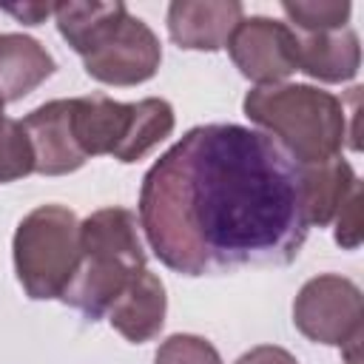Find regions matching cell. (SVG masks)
I'll use <instances>...</instances> for the list:
<instances>
[{
    "label": "cell",
    "instance_id": "16",
    "mask_svg": "<svg viewBox=\"0 0 364 364\" xmlns=\"http://www.w3.org/2000/svg\"><path fill=\"white\" fill-rule=\"evenodd\" d=\"M282 11L287 20L299 28V34H316V31H336L344 28L350 17V3L347 0H318V3H282ZM293 28V31H296Z\"/></svg>",
    "mask_w": 364,
    "mask_h": 364
},
{
    "label": "cell",
    "instance_id": "11",
    "mask_svg": "<svg viewBox=\"0 0 364 364\" xmlns=\"http://www.w3.org/2000/svg\"><path fill=\"white\" fill-rule=\"evenodd\" d=\"M165 307H168L165 284L151 270H142L131 279V284L111 304L108 321L122 338L142 344L159 336L165 324Z\"/></svg>",
    "mask_w": 364,
    "mask_h": 364
},
{
    "label": "cell",
    "instance_id": "3",
    "mask_svg": "<svg viewBox=\"0 0 364 364\" xmlns=\"http://www.w3.org/2000/svg\"><path fill=\"white\" fill-rule=\"evenodd\" d=\"M245 114L270 131V136L299 162L318 165L338 156L347 136V111L330 91L276 82L259 85L245 97Z\"/></svg>",
    "mask_w": 364,
    "mask_h": 364
},
{
    "label": "cell",
    "instance_id": "10",
    "mask_svg": "<svg viewBox=\"0 0 364 364\" xmlns=\"http://www.w3.org/2000/svg\"><path fill=\"white\" fill-rule=\"evenodd\" d=\"M236 0H176L168 6V34L179 48L219 51L242 23Z\"/></svg>",
    "mask_w": 364,
    "mask_h": 364
},
{
    "label": "cell",
    "instance_id": "1",
    "mask_svg": "<svg viewBox=\"0 0 364 364\" xmlns=\"http://www.w3.org/2000/svg\"><path fill=\"white\" fill-rule=\"evenodd\" d=\"M139 228L185 276L290 264L310 230L301 165L270 134L196 125L145 173Z\"/></svg>",
    "mask_w": 364,
    "mask_h": 364
},
{
    "label": "cell",
    "instance_id": "8",
    "mask_svg": "<svg viewBox=\"0 0 364 364\" xmlns=\"http://www.w3.org/2000/svg\"><path fill=\"white\" fill-rule=\"evenodd\" d=\"M228 51L236 68L262 85H276L299 68L296 31L270 17H242L228 40Z\"/></svg>",
    "mask_w": 364,
    "mask_h": 364
},
{
    "label": "cell",
    "instance_id": "5",
    "mask_svg": "<svg viewBox=\"0 0 364 364\" xmlns=\"http://www.w3.org/2000/svg\"><path fill=\"white\" fill-rule=\"evenodd\" d=\"M71 128L85 159L108 154L119 162H136L171 136L173 108L159 97L117 102L105 94H88L71 100Z\"/></svg>",
    "mask_w": 364,
    "mask_h": 364
},
{
    "label": "cell",
    "instance_id": "19",
    "mask_svg": "<svg viewBox=\"0 0 364 364\" xmlns=\"http://www.w3.org/2000/svg\"><path fill=\"white\" fill-rule=\"evenodd\" d=\"M233 364H299L284 347H276V344H262V347H253L247 350L245 355H239Z\"/></svg>",
    "mask_w": 364,
    "mask_h": 364
},
{
    "label": "cell",
    "instance_id": "9",
    "mask_svg": "<svg viewBox=\"0 0 364 364\" xmlns=\"http://www.w3.org/2000/svg\"><path fill=\"white\" fill-rule=\"evenodd\" d=\"M20 125L31 145L37 173L63 176L85 165V154L80 151L71 128V100H51L40 105L20 119Z\"/></svg>",
    "mask_w": 364,
    "mask_h": 364
},
{
    "label": "cell",
    "instance_id": "14",
    "mask_svg": "<svg viewBox=\"0 0 364 364\" xmlns=\"http://www.w3.org/2000/svg\"><path fill=\"white\" fill-rule=\"evenodd\" d=\"M301 182H304V210L310 228L318 225L324 228L327 222L336 219L347 196L353 193L355 185H361L350 168L347 159L333 156L318 165H301Z\"/></svg>",
    "mask_w": 364,
    "mask_h": 364
},
{
    "label": "cell",
    "instance_id": "7",
    "mask_svg": "<svg viewBox=\"0 0 364 364\" xmlns=\"http://www.w3.org/2000/svg\"><path fill=\"white\" fill-rule=\"evenodd\" d=\"M293 324L310 341L341 347L347 364H361L364 299L355 282L336 273L304 282L293 301Z\"/></svg>",
    "mask_w": 364,
    "mask_h": 364
},
{
    "label": "cell",
    "instance_id": "6",
    "mask_svg": "<svg viewBox=\"0 0 364 364\" xmlns=\"http://www.w3.org/2000/svg\"><path fill=\"white\" fill-rule=\"evenodd\" d=\"M14 270L28 299H63L80 264V222L63 205L34 208L14 230Z\"/></svg>",
    "mask_w": 364,
    "mask_h": 364
},
{
    "label": "cell",
    "instance_id": "20",
    "mask_svg": "<svg viewBox=\"0 0 364 364\" xmlns=\"http://www.w3.org/2000/svg\"><path fill=\"white\" fill-rule=\"evenodd\" d=\"M54 6H57V3H26V6H6L3 11L20 17V20L28 23V26H37V23H43V17L54 14Z\"/></svg>",
    "mask_w": 364,
    "mask_h": 364
},
{
    "label": "cell",
    "instance_id": "13",
    "mask_svg": "<svg viewBox=\"0 0 364 364\" xmlns=\"http://www.w3.org/2000/svg\"><path fill=\"white\" fill-rule=\"evenodd\" d=\"M54 74L51 54L26 34H0V97L17 102Z\"/></svg>",
    "mask_w": 364,
    "mask_h": 364
},
{
    "label": "cell",
    "instance_id": "18",
    "mask_svg": "<svg viewBox=\"0 0 364 364\" xmlns=\"http://www.w3.org/2000/svg\"><path fill=\"white\" fill-rule=\"evenodd\" d=\"M336 242L350 250L361 242V185L353 188V193L336 213Z\"/></svg>",
    "mask_w": 364,
    "mask_h": 364
},
{
    "label": "cell",
    "instance_id": "15",
    "mask_svg": "<svg viewBox=\"0 0 364 364\" xmlns=\"http://www.w3.org/2000/svg\"><path fill=\"white\" fill-rule=\"evenodd\" d=\"M3 97H0V185L14 182L34 171L31 145L26 139V131L20 119H9L3 114Z\"/></svg>",
    "mask_w": 364,
    "mask_h": 364
},
{
    "label": "cell",
    "instance_id": "4",
    "mask_svg": "<svg viewBox=\"0 0 364 364\" xmlns=\"http://www.w3.org/2000/svg\"><path fill=\"white\" fill-rule=\"evenodd\" d=\"M145 270L139 222L125 208L94 210L80 225V264L63 301L91 321L105 316L136 273Z\"/></svg>",
    "mask_w": 364,
    "mask_h": 364
},
{
    "label": "cell",
    "instance_id": "17",
    "mask_svg": "<svg viewBox=\"0 0 364 364\" xmlns=\"http://www.w3.org/2000/svg\"><path fill=\"white\" fill-rule=\"evenodd\" d=\"M154 364H222V358L210 341L199 336L176 333L159 344Z\"/></svg>",
    "mask_w": 364,
    "mask_h": 364
},
{
    "label": "cell",
    "instance_id": "12",
    "mask_svg": "<svg viewBox=\"0 0 364 364\" xmlns=\"http://www.w3.org/2000/svg\"><path fill=\"white\" fill-rule=\"evenodd\" d=\"M296 57L299 68L321 82H344L358 74L361 46L353 28L299 34L296 31Z\"/></svg>",
    "mask_w": 364,
    "mask_h": 364
},
{
    "label": "cell",
    "instance_id": "2",
    "mask_svg": "<svg viewBox=\"0 0 364 364\" xmlns=\"http://www.w3.org/2000/svg\"><path fill=\"white\" fill-rule=\"evenodd\" d=\"M54 17L94 80L136 85L156 74L162 60L159 40L125 3H57Z\"/></svg>",
    "mask_w": 364,
    "mask_h": 364
}]
</instances>
